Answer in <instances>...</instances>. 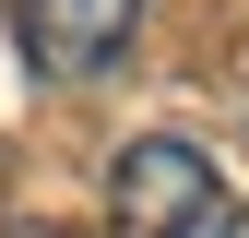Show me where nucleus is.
Listing matches in <instances>:
<instances>
[{
  "instance_id": "f257e3e1",
  "label": "nucleus",
  "mask_w": 249,
  "mask_h": 238,
  "mask_svg": "<svg viewBox=\"0 0 249 238\" xmlns=\"http://www.w3.org/2000/svg\"><path fill=\"white\" fill-rule=\"evenodd\" d=\"M107 215L119 238H213V226H237V191L190 131H131L107 155Z\"/></svg>"
},
{
  "instance_id": "f03ea898",
  "label": "nucleus",
  "mask_w": 249,
  "mask_h": 238,
  "mask_svg": "<svg viewBox=\"0 0 249 238\" xmlns=\"http://www.w3.org/2000/svg\"><path fill=\"white\" fill-rule=\"evenodd\" d=\"M12 36H24V60L48 83H95V72L131 60L142 0H12Z\"/></svg>"
},
{
  "instance_id": "7ed1b4c3",
  "label": "nucleus",
  "mask_w": 249,
  "mask_h": 238,
  "mask_svg": "<svg viewBox=\"0 0 249 238\" xmlns=\"http://www.w3.org/2000/svg\"><path fill=\"white\" fill-rule=\"evenodd\" d=\"M0 238H59V226H0Z\"/></svg>"
}]
</instances>
